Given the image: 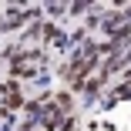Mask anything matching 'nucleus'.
<instances>
[{
	"instance_id": "f257e3e1",
	"label": "nucleus",
	"mask_w": 131,
	"mask_h": 131,
	"mask_svg": "<svg viewBox=\"0 0 131 131\" xmlns=\"http://www.w3.org/2000/svg\"><path fill=\"white\" fill-rule=\"evenodd\" d=\"M0 108H4L7 114H14V111L24 108V94H20V84L14 81V77L0 84Z\"/></svg>"
},
{
	"instance_id": "7ed1b4c3",
	"label": "nucleus",
	"mask_w": 131,
	"mask_h": 131,
	"mask_svg": "<svg viewBox=\"0 0 131 131\" xmlns=\"http://www.w3.org/2000/svg\"><path fill=\"white\" fill-rule=\"evenodd\" d=\"M128 77H131V74H128Z\"/></svg>"
},
{
	"instance_id": "f03ea898",
	"label": "nucleus",
	"mask_w": 131,
	"mask_h": 131,
	"mask_svg": "<svg viewBox=\"0 0 131 131\" xmlns=\"http://www.w3.org/2000/svg\"><path fill=\"white\" fill-rule=\"evenodd\" d=\"M50 101H54V104H50V108H57V111H61L64 118H67V114L74 111V101H71V94H67V91H61V94H54Z\"/></svg>"
}]
</instances>
